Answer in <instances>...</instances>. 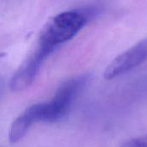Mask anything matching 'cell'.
I'll list each match as a JSON object with an SVG mask.
<instances>
[{"label":"cell","mask_w":147,"mask_h":147,"mask_svg":"<svg viewBox=\"0 0 147 147\" xmlns=\"http://www.w3.org/2000/svg\"><path fill=\"white\" fill-rule=\"evenodd\" d=\"M89 74L71 78L64 82L49 102H45V122H54L64 118L90 81Z\"/></svg>","instance_id":"2"},{"label":"cell","mask_w":147,"mask_h":147,"mask_svg":"<svg viewBox=\"0 0 147 147\" xmlns=\"http://www.w3.org/2000/svg\"><path fill=\"white\" fill-rule=\"evenodd\" d=\"M120 147H147V134L127 140Z\"/></svg>","instance_id":"5"},{"label":"cell","mask_w":147,"mask_h":147,"mask_svg":"<svg viewBox=\"0 0 147 147\" xmlns=\"http://www.w3.org/2000/svg\"><path fill=\"white\" fill-rule=\"evenodd\" d=\"M44 102L34 104L26 109L11 124L9 131V140L16 143L22 140L29 128L37 122H45Z\"/></svg>","instance_id":"4"},{"label":"cell","mask_w":147,"mask_h":147,"mask_svg":"<svg viewBox=\"0 0 147 147\" xmlns=\"http://www.w3.org/2000/svg\"><path fill=\"white\" fill-rule=\"evenodd\" d=\"M3 84L2 80L0 79V95H1V93H2V91H3Z\"/></svg>","instance_id":"6"},{"label":"cell","mask_w":147,"mask_h":147,"mask_svg":"<svg viewBox=\"0 0 147 147\" xmlns=\"http://www.w3.org/2000/svg\"><path fill=\"white\" fill-rule=\"evenodd\" d=\"M97 13V8L89 7L58 14L42 32L34 53L47 60L62 44L74 38Z\"/></svg>","instance_id":"1"},{"label":"cell","mask_w":147,"mask_h":147,"mask_svg":"<svg viewBox=\"0 0 147 147\" xmlns=\"http://www.w3.org/2000/svg\"><path fill=\"white\" fill-rule=\"evenodd\" d=\"M146 61L147 38H146L114 59L106 67L104 78L108 80L116 78L129 72Z\"/></svg>","instance_id":"3"}]
</instances>
